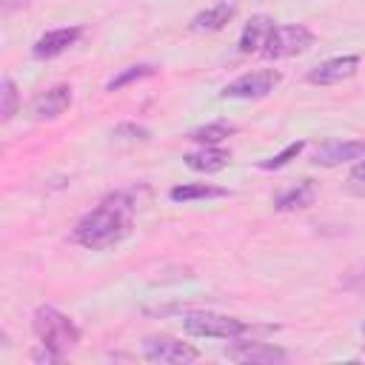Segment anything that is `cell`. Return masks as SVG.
Wrapping results in <instances>:
<instances>
[{
  "label": "cell",
  "instance_id": "1",
  "mask_svg": "<svg viewBox=\"0 0 365 365\" xmlns=\"http://www.w3.org/2000/svg\"><path fill=\"white\" fill-rule=\"evenodd\" d=\"M134 211H137V200L131 197V191L111 194L97 208H91L88 214H83L74 222L71 240L88 251L111 248L131 231V214Z\"/></svg>",
  "mask_w": 365,
  "mask_h": 365
},
{
  "label": "cell",
  "instance_id": "2",
  "mask_svg": "<svg viewBox=\"0 0 365 365\" xmlns=\"http://www.w3.org/2000/svg\"><path fill=\"white\" fill-rule=\"evenodd\" d=\"M31 328H34L40 345L57 351L60 356H66L80 342V328L74 325V319L66 317L63 311H57L54 305H40L31 317Z\"/></svg>",
  "mask_w": 365,
  "mask_h": 365
},
{
  "label": "cell",
  "instance_id": "11",
  "mask_svg": "<svg viewBox=\"0 0 365 365\" xmlns=\"http://www.w3.org/2000/svg\"><path fill=\"white\" fill-rule=\"evenodd\" d=\"M225 356L234 362H251V365H274V362H285L288 354L277 345L268 342H237L225 348Z\"/></svg>",
  "mask_w": 365,
  "mask_h": 365
},
{
  "label": "cell",
  "instance_id": "20",
  "mask_svg": "<svg viewBox=\"0 0 365 365\" xmlns=\"http://www.w3.org/2000/svg\"><path fill=\"white\" fill-rule=\"evenodd\" d=\"M302 148H305V140H297V143H288L279 154H274V157H268V160H262L259 163V168L262 171H274V168H282V165H288L291 160H297L299 154H302Z\"/></svg>",
  "mask_w": 365,
  "mask_h": 365
},
{
  "label": "cell",
  "instance_id": "19",
  "mask_svg": "<svg viewBox=\"0 0 365 365\" xmlns=\"http://www.w3.org/2000/svg\"><path fill=\"white\" fill-rule=\"evenodd\" d=\"M17 106H20L17 86H14L11 77H3L0 80V117H3V123H9L17 114Z\"/></svg>",
  "mask_w": 365,
  "mask_h": 365
},
{
  "label": "cell",
  "instance_id": "5",
  "mask_svg": "<svg viewBox=\"0 0 365 365\" xmlns=\"http://www.w3.org/2000/svg\"><path fill=\"white\" fill-rule=\"evenodd\" d=\"M282 83V74L277 68H257V71H245L240 77H234L231 83L222 86L220 97H231V100H259L268 97L277 86Z\"/></svg>",
  "mask_w": 365,
  "mask_h": 365
},
{
  "label": "cell",
  "instance_id": "17",
  "mask_svg": "<svg viewBox=\"0 0 365 365\" xmlns=\"http://www.w3.org/2000/svg\"><path fill=\"white\" fill-rule=\"evenodd\" d=\"M234 131H237V125H231V123H225V120H217V123H205V125L188 131V140H194V143H200V145H220V143L228 140Z\"/></svg>",
  "mask_w": 365,
  "mask_h": 365
},
{
  "label": "cell",
  "instance_id": "24",
  "mask_svg": "<svg viewBox=\"0 0 365 365\" xmlns=\"http://www.w3.org/2000/svg\"><path fill=\"white\" fill-rule=\"evenodd\" d=\"M362 336H365V325H362Z\"/></svg>",
  "mask_w": 365,
  "mask_h": 365
},
{
  "label": "cell",
  "instance_id": "12",
  "mask_svg": "<svg viewBox=\"0 0 365 365\" xmlns=\"http://www.w3.org/2000/svg\"><path fill=\"white\" fill-rule=\"evenodd\" d=\"M182 163L191 168V171H202V174H214V171H222L228 163H231V154L217 148V145H200L197 151H188L182 157Z\"/></svg>",
  "mask_w": 365,
  "mask_h": 365
},
{
  "label": "cell",
  "instance_id": "22",
  "mask_svg": "<svg viewBox=\"0 0 365 365\" xmlns=\"http://www.w3.org/2000/svg\"><path fill=\"white\" fill-rule=\"evenodd\" d=\"M111 134L120 140H148L151 137V131L145 125H137V123H120L111 128Z\"/></svg>",
  "mask_w": 365,
  "mask_h": 365
},
{
  "label": "cell",
  "instance_id": "14",
  "mask_svg": "<svg viewBox=\"0 0 365 365\" xmlns=\"http://www.w3.org/2000/svg\"><path fill=\"white\" fill-rule=\"evenodd\" d=\"M271 29H274V20H271L268 14H254V17L245 23L242 34H240V43H237V46H240V51H242V54L259 51Z\"/></svg>",
  "mask_w": 365,
  "mask_h": 365
},
{
  "label": "cell",
  "instance_id": "7",
  "mask_svg": "<svg viewBox=\"0 0 365 365\" xmlns=\"http://www.w3.org/2000/svg\"><path fill=\"white\" fill-rule=\"evenodd\" d=\"M359 66H362V57H359V54L331 57V60L314 66V68L305 74V80H308L311 86H336V83H342V80H351V77L359 71Z\"/></svg>",
  "mask_w": 365,
  "mask_h": 365
},
{
  "label": "cell",
  "instance_id": "9",
  "mask_svg": "<svg viewBox=\"0 0 365 365\" xmlns=\"http://www.w3.org/2000/svg\"><path fill=\"white\" fill-rule=\"evenodd\" d=\"M80 37H83V29H80V26L51 29V31L40 34V37L34 40V46H31V57H37V60H51V57L68 51Z\"/></svg>",
  "mask_w": 365,
  "mask_h": 365
},
{
  "label": "cell",
  "instance_id": "16",
  "mask_svg": "<svg viewBox=\"0 0 365 365\" xmlns=\"http://www.w3.org/2000/svg\"><path fill=\"white\" fill-rule=\"evenodd\" d=\"M174 202H194V200H214V197H228V188L211 185V182H182L168 191Z\"/></svg>",
  "mask_w": 365,
  "mask_h": 365
},
{
  "label": "cell",
  "instance_id": "15",
  "mask_svg": "<svg viewBox=\"0 0 365 365\" xmlns=\"http://www.w3.org/2000/svg\"><path fill=\"white\" fill-rule=\"evenodd\" d=\"M314 200H317L314 182H311V180H302V182L291 185L288 191H282V194L274 200V208H277V211H299V208L314 205Z\"/></svg>",
  "mask_w": 365,
  "mask_h": 365
},
{
  "label": "cell",
  "instance_id": "10",
  "mask_svg": "<svg viewBox=\"0 0 365 365\" xmlns=\"http://www.w3.org/2000/svg\"><path fill=\"white\" fill-rule=\"evenodd\" d=\"M68 106H71V86L57 83L31 100V114H34V120H57L66 114Z\"/></svg>",
  "mask_w": 365,
  "mask_h": 365
},
{
  "label": "cell",
  "instance_id": "23",
  "mask_svg": "<svg viewBox=\"0 0 365 365\" xmlns=\"http://www.w3.org/2000/svg\"><path fill=\"white\" fill-rule=\"evenodd\" d=\"M31 359H34V362H43V365H51V362H60L63 356H60L57 351L46 348V345H40V348H34V351H31Z\"/></svg>",
  "mask_w": 365,
  "mask_h": 365
},
{
  "label": "cell",
  "instance_id": "18",
  "mask_svg": "<svg viewBox=\"0 0 365 365\" xmlns=\"http://www.w3.org/2000/svg\"><path fill=\"white\" fill-rule=\"evenodd\" d=\"M151 74H157V66H154V63H134V66H125V68H120V71L106 83V91H120V88H125V86H131V83H137V80H143V77H151Z\"/></svg>",
  "mask_w": 365,
  "mask_h": 365
},
{
  "label": "cell",
  "instance_id": "13",
  "mask_svg": "<svg viewBox=\"0 0 365 365\" xmlns=\"http://www.w3.org/2000/svg\"><path fill=\"white\" fill-rule=\"evenodd\" d=\"M234 11H237L234 3L220 0V3H214V6H208V9H202L200 14H194L191 31H220V29H225V26L231 23Z\"/></svg>",
  "mask_w": 365,
  "mask_h": 365
},
{
  "label": "cell",
  "instance_id": "21",
  "mask_svg": "<svg viewBox=\"0 0 365 365\" xmlns=\"http://www.w3.org/2000/svg\"><path fill=\"white\" fill-rule=\"evenodd\" d=\"M345 191H348V194H354V197H365V157H362V160H356V165L348 171Z\"/></svg>",
  "mask_w": 365,
  "mask_h": 365
},
{
  "label": "cell",
  "instance_id": "6",
  "mask_svg": "<svg viewBox=\"0 0 365 365\" xmlns=\"http://www.w3.org/2000/svg\"><path fill=\"white\" fill-rule=\"evenodd\" d=\"M143 356L148 362H160V365H180V362H194L200 356V351L177 336L154 334V336L143 339Z\"/></svg>",
  "mask_w": 365,
  "mask_h": 365
},
{
  "label": "cell",
  "instance_id": "8",
  "mask_svg": "<svg viewBox=\"0 0 365 365\" xmlns=\"http://www.w3.org/2000/svg\"><path fill=\"white\" fill-rule=\"evenodd\" d=\"M362 157H365V140H328V143L317 145L311 160L317 165L334 168V165H342V163H351V160H362Z\"/></svg>",
  "mask_w": 365,
  "mask_h": 365
},
{
  "label": "cell",
  "instance_id": "4",
  "mask_svg": "<svg viewBox=\"0 0 365 365\" xmlns=\"http://www.w3.org/2000/svg\"><path fill=\"white\" fill-rule=\"evenodd\" d=\"M182 328L191 336H211V339H237L248 331V322L217 314V311H188L182 314Z\"/></svg>",
  "mask_w": 365,
  "mask_h": 365
},
{
  "label": "cell",
  "instance_id": "3",
  "mask_svg": "<svg viewBox=\"0 0 365 365\" xmlns=\"http://www.w3.org/2000/svg\"><path fill=\"white\" fill-rule=\"evenodd\" d=\"M314 46V31L302 23H282V26H274L259 48L262 57L268 60H282V57H294V54H302Z\"/></svg>",
  "mask_w": 365,
  "mask_h": 365
}]
</instances>
